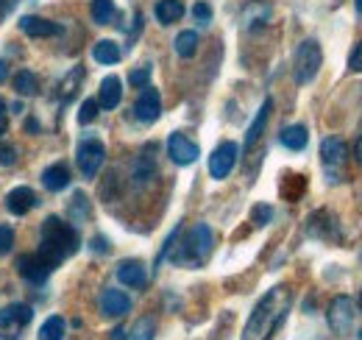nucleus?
<instances>
[{"instance_id": "obj_1", "label": "nucleus", "mask_w": 362, "mask_h": 340, "mask_svg": "<svg viewBox=\"0 0 362 340\" xmlns=\"http://www.w3.org/2000/svg\"><path fill=\"white\" fill-rule=\"evenodd\" d=\"M290 307H293V290H290V285H276V288H271L265 296L257 301V307L251 310L240 340H271L273 332L287 318Z\"/></svg>"}, {"instance_id": "obj_2", "label": "nucleus", "mask_w": 362, "mask_h": 340, "mask_svg": "<svg viewBox=\"0 0 362 340\" xmlns=\"http://www.w3.org/2000/svg\"><path fill=\"white\" fill-rule=\"evenodd\" d=\"M78 251V229L56 215L45 217L42 229H40V249L37 254L45 259L47 265L56 271L67 256Z\"/></svg>"}, {"instance_id": "obj_3", "label": "nucleus", "mask_w": 362, "mask_h": 340, "mask_svg": "<svg viewBox=\"0 0 362 340\" xmlns=\"http://www.w3.org/2000/svg\"><path fill=\"white\" fill-rule=\"evenodd\" d=\"M212 246H215V234H212V229L206 226V223H195L189 232H187V237L181 240L179 251L170 256L176 265H187V268H198V265H204L209 254H212Z\"/></svg>"}, {"instance_id": "obj_4", "label": "nucleus", "mask_w": 362, "mask_h": 340, "mask_svg": "<svg viewBox=\"0 0 362 340\" xmlns=\"http://www.w3.org/2000/svg\"><path fill=\"white\" fill-rule=\"evenodd\" d=\"M320 64H323V50H320V45H317L315 40H304V42L298 45L296 62H293V67H296V81H298V84H310L317 76Z\"/></svg>"}, {"instance_id": "obj_5", "label": "nucleus", "mask_w": 362, "mask_h": 340, "mask_svg": "<svg viewBox=\"0 0 362 340\" xmlns=\"http://www.w3.org/2000/svg\"><path fill=\"white\" fill-rule=\"evenodd\" d=\"M346 159H349V145L340 140V137H326L320 142V165L326 170L329 181H340L343 178V168H346Z\"/></svg>"}, {"instance_id": "obj_6", "label": "nucleus", "mask_w": 362, "mask_h": 340, "mask_svg": "<svg viewBox=\"0 0 362 340\" xmlns=\"http://www.w3.org/2000/svg\"><path fill=\"white\" fill-rule=\"evenodd\" d=\"M76 162H78V170L84 178H95L98 170L106 162V145L98 137H84L76 148Z\"/></svg>"}, {"instance_id": "obj_7", "label": "nucleus", "mask_w": 362, "mask_h": 340, "mask_svg": "<svg viewBox=\"0 0 362 340\" xmlns=\"http://www.w3.org/2000/svg\"><path fill=\"white\" fill-rule=\"evenodd\" d=\"M34 318V310L28 304H8L0 310V332L6 338H17Z\"/></svg>"}, {"instance_id": "obj_8", "label": "nucleus", "mask_w": 362, "mask_h": 340, "mask_svg": "<svg viewBox=\"0 0 362 340\" xmlns=\"http://www.w3.org/2000/svg\"><path fill=\"white\" fill-rule=\"evenodd\" d=\"M326 318H329V327L334 335H349L354 329V301L349 296H334Z\"/></svg>"}, {"instance_id": "obj_9", "label": "nucleus", "mask_w": 362, "mask_h": 340, "mask_svg": "<svg viewBox=\"0 0 362 340\" xmlns=\"http://www.w3.org/2000/svg\"><path fill=\"white\" fill-rule=\"evenodd\" d=\"M237 157H240V145L237 142H221L215 151H212V157H209V176L212 178H218V181H223L228 173L234 170L237 165Z\"/></svg>"}, {"instance_id": "obj_10", "label": "nucleus", "mask_w": 362, "mask_h": 340, "mask_svg": "<svg viewBox=\"0 0 362 340\" xmlns=\"http://www.w3.org/2000/svg\"><path fill=\"white\" fill-rule=\"evenodd\" d=\"M159 115H162V95H159V89L151 84L142 86V92H139V98H136L134 103V118L139 123H156Z\"/></svg>"}, {"instance_id": "obj_11", "label": "nucleus", "mask_w": 362, "mask_h": 340, "mask_svg": "<svg viewBox=\"0 0 362 340\" xmlns=\"http://www.w3.org/2000/svg\"><path fill=\"white\" fill-rule=\"evenodd\" d=\"M168 157L176 162V165H192L198 157H201V148L181 131H173L168 137Z\"/></svg>"}, {"instance_id": "obj_12", "label": "nucleus", "mask_w": 362, "mask_h": 340, "mask_svg": "<svg viewBox=\"0 0 362 340\" xmlns=\"http://www.w3.org/2000/svg\"><path fill=\"white\" fill-rule=\"evenodd\" d=\"M17 271H20V276H23L25 282H31V285H45L47 276L53 273V268H50L37 251L20 256V259H17Z\"/></svg>"}, {"instance_id": "obj_13", "label": "nucleus", "mask_w": 362, "mask_h": 340, "mask_svg": "<svg viewBox=\"0 0 362 340\" xmlns=\"http://www.w3.org/2000/svg\"><path fill=\"white\" fill-rule=\"evenodd\" d=\"M20 31L25 37H34V40H45V37H56L62 34V26L53 23V20H45V17H37V14H25L20 20Z\"/></svg>"}, {"instance_id": "obj_14", "label": "nucleus", "mask_w": 362, "mask_h": 340, "mask_svg": "<svg viewBox=\"0 0 362 340\" xmlns=\"http://www.w3.org/2000/svg\"><path fill=\"white\" fill-rule=\"evenodd\" d=\"M40 204V196L31 190V187H14L8 196H6V210L11 215H28L34 207Z\"/></svg>"}, {"instance_id": "obj_15", "label": "nucleus", "mask_w": 362, "mask_h": 340, "mask_svg": "<svg viewBox=\"0 0 362 340\" xmlns=\"http://www.w3.org/2000/svg\"><path fill=\"white\" fill-rule=\"evenodd\" d=\"M129 310H132V298L126 296L123 290L106 288V290L100 293V312H103L106 318H120V315H126Z\"/></svg>"}, {"instance_id": "obj_16", "label": "nucleus", "mask_w": 362, "mask_h": 340, "mask_svg": "<svg viewBox=\"0 0 362 340\" xmlns=\"http://www.w3.org/2000/svg\"><path fill=\"white\" fill-rule=\"evenodd\" d=\"M117 279L126 285V288H145L148 285V271L139 259H123L117 265Z\"/></svg>"}, {"instance_id": "obj_17", "label": "nucleus", "mask_w": 362, "mask_h": 340, "mask_svg": "<svg viewBox=\"0 0 362 340\" xmlns=\"http://www.w3.org/2000/svg\"><path fill=\"white\" fill-rule=\"evenodd\" d=\"M123 101V84L117 76H106L100 81V92H98V103L100 109H117Z\"/></svg>"}, {"instance_id": "obj_18", "label": "nucleus", "mask_w": 362, "mask_h": 340, "mask_svg": "<svg viewBox=\"0 0 362 340\" xmlns=\"http://www.w3.org/2000/svg\"><path fill=\"white\" fill-rule=\"evenodd\" d=\"M271 112H273V101L268 98L262 106H259V112H257V118H254V123L248 128V134H245V151H251L259 140H262V131L268 126V120H271Z\"/></svg>"}, {"instance_id": "obj_19", "label": "nucleus", "mask_w": 362, "mask_h": 340, "mask_svg": "<svg viewBox=\"0 0 362 340\" xmlns=\"http://www.w3.org/2000/svg\"><path fill=\"white\" fill-rule=\"evenodd\" d=\"M42 184H45V190H50V193H62L64 187H70V170H67V165L64 162H56V165L45 168Z\"/></svg>"}, {"instance_id": "obj_20", "label": "nucleus", "mask_w": 362, "mask_h": 340, "mask_svg": "<svg viewBox=\"0 0 362 340\" xmlns=\"http://www.w3.org/2000/svg\"><path fill=\"white\" fill-rule=\"evenodd\" d=\"M279 140H281V145H284V148H290V151H304V148H307V142H310V131H307V126L296 123V126L284 128Z\"/></svg>"}, {"instance_id": "obj_21", "label": "nucleus", "mask_w": 362, "mask_h": 340, "mask_svg": "<svg viewBox=\"0 0 362 340\" xmlns=\"http://www.w3.org/2000/svg\"><path fill=\"white\" fill-rule=\"evenodd\" d=\"M153 14H156V20L162 26H173V23H179L181 17H184V3L181 0H159Z\"/></svg>"}, {"instance_id": "obj_22", "label": "nucleus", "mask_w": 362, "mask_h": 340, "mask_svg": "<svg viewBox=\"0 0 362 340\" xmlns=\"http://www.w3.org/2000/svg\"><path fill=\"white\" fill-rule=\"evenodd\" d=\"M120 56H123V50H120V45L115 42V40H100L92 47V59L98 64H117Z\"/></svg>"}, {"instance_id": "obj_23", "label": "nucleus", "mask_w": 362, "mask_h": 340, "mask_svg": "<svg viewBox=\"0 0 362 340\" xmlns=\"http://www.w3.org/2000/svg\"><path fill=\"white\" fill-rule=\"evenodd\" d=\"M151 151H153V145H148V151H142L139 159L134 162V181L139 184V187L148 184V181L153 178V173H156V162H153Z\"/></svg>"}, {"instance_id": "obj_24", "label": "nucleus", "mask_w": 362, "mask_h": 340, "mask_svg": "<svg viewBox=\"0 0 362 340\" xmlns=\"http://www.w3.org/2000/svg\"><path fill=\"white\" fill-rule=\"evenodd\" d=\"M64 332H67V321L62 315H50L45 324L40 327L37 340H64Z\"/></svg>"}, {"instance_id": "obj_25", "label": "nucleus", "mask_w": 362, "mask_h": 340, "mask_svg": "<svg viewBox=\"0 0 362 340\" xmlns=\"http://www.w3.org/2000/svg\"><path fill=\"white\" fill-rule=\"evenodd\" d=\"M81 79H84V67L76 64V67L64 76V81L59 84V98H62V103H67V101L76 95V89H78V84H81Z\"/></svg>"}, {"instance_id": "obj_26", "label": "nucleus", "mask_w": 362, "mask_h": 340, "mask_svg": "<svg viewBox=\"0 0 362 340\" xmlns=\"http://www.w3.org/2000/svg\"><path fill=\"white\" fill-rule=\"evenodd\" d=\"M90 11H92V20H95L98 26H109V23L115 20V14H117L115 0H92Z\"/></svg>"}, {"instance_id": "obj_27", "label": "nucleus", "mask_w": 362, "mask_h": 340, "mask_svg": "<svg viewBox=\"0 0 362 340\" xmlns=\"http://www.w3.org/2000/svg\"><path fill=\"white\" fill-rule=\"evenodd\" d=\"M176 53H179L181 59H192L195 56V50H198V31H181L179 37H176Z\"/></svg>"}, {"instance_id": "obj_28", "label": "nucleus", "mask_w": 362, "mask_h": 340, "mask_svg": "<svg viewBox=\"0 0 362 340\" xmlns=\"http://www.w3.org/2000/svg\"><path fill=\"white\" fill-rule=\"evenodd\" d=\"M153 335H156V321L153 318H139L134 327L126 332L123 340H153Z\"/></svg>"}, {"instance_id": "obj_29", "label": "nucleus", "mask_w": 362, "mask_h": 340, "mask_svg": "<svg viewBox=\"0 0 362 340\" xmlns=\"http://www.w3.org/2000/svg\"><path fill=\"white\" fill-rule=\"evenodd\" d=\"M14 89H17L23 98H28V95H37V92H40V81H37V76H34L31 70H20V73L14 76Z\"/></svg>"}, {"instance_id": "obj_30", "label": "nucleus", "mask_w": 362, "mask_h": 340, "mask_svg": "<svg viewBox=\"0 0 362 340\" xmlns=\"http://www.w3.org/2000/svg\"><path fill=\"white\" fill-rule=\"evenodd\" d=\"M98 109H100L98 98H87V101L81 103V109H78V123H81V126H87V123H92V120L98 118Z\"/></svg>"}, {"instance_id": "obj_31", "label": "nucleus", "mask_w": 362, "mask_h": 340, "mask_svg": "<svg viewBox=\"0 0 362 340\" xmlns=\"http://www.w3.org/2000/svg\"><path fill=\"white\" fill-rule=\"evenodd\" d=\"M70 212H73V217H78V220H84V217L90 215V204H87V196H84V193H76V196H73Z\"/></svg>"}, {"instance_id": "obj_32", "label": "nucleus", "mask_w": 362, "mask_h": 340, "mask_svg": "<svg viewBox=\"0 0 362 340\" xmlns=\"http://www.w3.org/2000/svg\"><path fill=\"white\" fill-rule=\"evenodd\" d=\"M148 81H151V67H148V64H145V67H136V70L129 73V84L136 86V89L148 86Z\"/></svg>"}, {"instance_id": "obj_33", "label": "nucleus", "mask_w": 362, "mask_h": 340, "mask_svg": "<svg viewBox=\"0 0 362 340\" xmlns=\"http://www.w3.org/2000/svg\"><path fill=\"white\" fill-rule=\"evenodd\" d=\"M192 17H195V23H201V26H209L212 23V6L209 3H195L192 6Z\"/></svg>"}, {"instance_id": "obj_34", "label": "nucleus", "mask_w": 362, "mask_h": 340, "mask_svg": "<svg viewBox=\"0 0 362 340\" xmlns=\"http://www.w3.org/2000/svg\"><path fill=\"white\" fill-rule=\"evenodd\" d=\"M271 217H273V207H268V204H257V207H254V212H251V220H254L257 226L271 223Z\"/></svg>"}, {"instance_id": "obj_35", "label": "nucleus", "mask_w": 362, "mask_h": 340, "mask_svg": "<svg viewBox=\"0 0 362 340\" xmlns=\"http://www.w3.org/2000/svg\"><path fill=\"white\" fill-rule=\"evenodd\" d=\"M14 246V229L11 226H0V256H6Z\"/></svg>"}, {"instance_id": "obj_36", "label": "nucleus", "mask_w": 362, "mask_h": 340, "mask_svg": "<svg viewBox=\"0 0 362 340\" xmlns=\"http://www.w3.org/2000/svg\"><path fill=\"white\" fill-rule=\"evenodd\" d=\"M0 165H3V168L17 165V148H14V145H8V142L0 145Z\"/></svg>"}, {"instance_id": "obj_37", "label": "nucleus", "mask_w": 362, "mask_h": 340, "mask_svg": "<svg viewBox=\"0 0 362 340\" xmlns=\"http://www.w3.org/2000/svg\"><path fill=\"white\" fill-rule=\"evenodd\" d=\"M349 67H351L354 73H362V42L354 47V53H351V59H349Z\"/></svg>"}, {"instance_id": "obj_38", "label": "nucleus", "mask_w": 362, "mask_h": 340, "mask_svg": "<svg viewBox=\"0 0 362 340\" xmlns=\"http://www.w3.org/2000/svg\"><path fill=\"white\" fill-rule=\"evenodd\" d=\"M92 251H98V254H109V251H112V246H109V240H106V237H95V240H92Z\"/></svg>"}, {"instance_id": "obj_39", "label": "nucleus", "mask_w": 362, "mask_h": 340, "mask_svg": "<svg viewBox=\"0 0 362 340\" xmlns=\"http://www.w3.org/2000/svg\"><path fill=\"white\" fill-rule=\"evenodd\" d=\"M6 128H8V106H6L3 98H0V137L6 134Z\"/></svg>"}, {"instance_id": "obj_40", "label": "nucleus", "mask_w": 362, "mask_h": 340, "mask_svg": "<svg viewBox=\"0 0 362 340\" xmlns=\"http://www.w3.org/2000/svg\"><path fill=\"white\" fill-rule=\"evenodd\" d=\"M14 6H17V0H0V20H6Z\"/></svg>"}, {"instance_id": "obj_41", "label": "nucleus", "mask_w": 362, "mask_h": 340, "mask_svg": "<svg viewBox=\"0 0 362 340\" xmlns=\"http://www.w3.org/2000/svg\"><path fill=\"white\" fill-rule=\"evenodd\" d=\"M354 157H357V162L362 165V131L360 137H357V142H354Z\"/></svg>"}, {"instance_id": "obj_42", "label": "nucleus", "mask_w": 362, "mask_h": 340, "mask_svg": "<svg viewBox=\"0 0 362 340\" xmlns=\"http://www.w3.org/2000/svg\"><path fill=\"white\" fill-rule=\"evenodd\" d=\"M6 76H8V67H6V62H0V84L6 81Z\"/></svg>"}, {"instance_id": "obj_43", "label": "nucleus", "mask_w": 362, "mask_h": 340, "mask_svg": "<svg viewBox=\"0 0 362 340\" xmlns=\"http://www.w3.org/2000/svg\"><path fill=\"white\" fill-rule=\"evenodd\" d=\"M25 128H28V131H40V123H37V120H28Z\"/></svg>"}, {"instance_id": "obj_44", "label": "nucleus", "mask_w": 362, "mask_h": 340, "mask_svg": "<svg viewBox=\"0 0 362 340\" xmlns=\"http://www.w3.org/2000/svg\"><path fill=\"white\" fill-rule=\"evenodd\" d=\"M354 6H357V11L362 14V0H354Z\"/></svg>"}, {"instance_id": "obj_45", "label": "nucleus", "mask_w": 362, "mask_h": 340, "mask_svg": "<svg viewBox=\"0 0 362 340\" xmlns=\"http://www.w3.org/2000/svg\"><path fill=\"white\" fill-rule=\"evenodd\" d=\"M360 312H362V293H360Z\"/></svg>"}]
</instances>
